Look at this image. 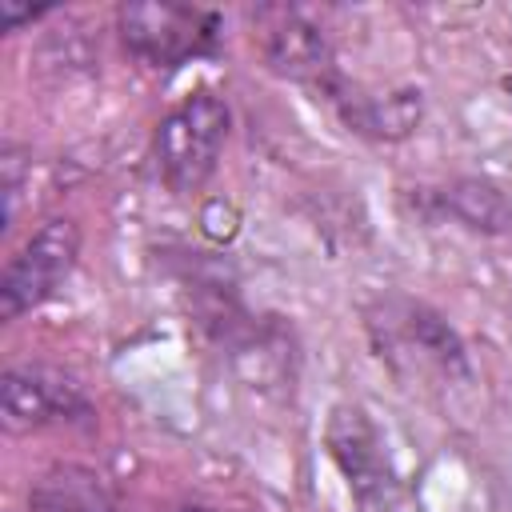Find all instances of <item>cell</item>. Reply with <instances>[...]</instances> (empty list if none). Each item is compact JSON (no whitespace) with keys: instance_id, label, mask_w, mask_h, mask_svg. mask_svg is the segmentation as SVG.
I'll return each instance as SVG.
<instances>
[{"instance_id":"obj_1","label":"cell","mask_w":512,"mask_h":512,"mask_svg":"<svg viewBox=\"0 0 512 512\" xmlns=\"http://www.w3.org/2000/svg\"><path fill=\"white\" fill-rule=\"evenodd\" d=\"M224 140H228V104L208 88L192 92L156 124L152 152H156L160 180L176 196L204 188V180L220 164Z\"/></svg>"},{"instance_id":"obj_2","label":"cell","mask_w":512,"mask_h":512,"mask_svg":"<svg viewBox=\"0 0 512 512\" xmlns=\"http://www.w3.org/2000/svg\"><path fill=\"white\" fill-rule=\"evenodd\" d=\"M116 28L128 56H136L140 64L180 68L188 60L216 52L220 12L200 4H172V0H136V4H120Z\"/></svg>"},{"instance_id":"obj_3","label":"cell","mask_w":512,"mask_h":512,"mask_svg":"<svg viewBox=\"0 0 512 512\" xmlns=\"http://www.w3.org/2000/svg\"><path fill=\"white\" fill-rule=\"evenodd\" d=\"M80 256V224L72 216L44 220L4 264L0 272V320H20L36 304H44L76 268Z\"/></svg>"},{"instance_id":"obj_4","label":"cell","mask_w":512,"mask_h":512,"mask_svg":"<svg viewBox=\"0 0 512 512\" xmlns=\"http://www.w3.org/2000/svg\"><path fill=\"white\" fill-rule=\"evenodd\" d=\"M0 412L12 432H28L44 424H84L92 416V400L80 380L60 368L12 364L0 380Z\"/></svg>"},{"instance_id":"obj_5","label":"cell","mask_w":512,"mask_h":512,"mask_svg":"<svg viewBox=\"0 0 512 512\" xmlns=\"http://www.w3.org/2000/svg\"><path fill=\"white\" fill-rule=\"evenodd\" d=\"M256 32H260V52H264L272 72L300 80V84H316L328 96L340 88L328 36L300 8H260Z\"/></svg>"},{"instance_id":"obj_6","label":"cell","mask_w":512,"mask_h":512,"mask_svg":"<svg viewBox=\"0 0 512 512\" xmlns=\"http://www.w3.org/2000/svg\"><path fill=\"white\" fill-rule=\"evenodd\" d=\"M328 452L336 460V468L344 472L352 496L360 504H380L392 496V464L380 448V436L372 428V420L360 408L340 404L328 420Z\"/></svg>"},{"instance_id":"obj_7","label":"cell","mask_w":512,"mask_h":512,"mask_svg":"<svg viewBox=\"0 0 512 512\" xmlns=\"http://www.w3.org/2000/svg\"><path fill=\"white\" fill-rule=\"evenodd\" d=\"M28 512H124L96 472L56 464L28 488Z\"/></svg>"},{"instance_id":"obj_8","label":"cell","mask_w":512,"mask_h":512,"mask_svg":"<svg viewBox=\"0 0 512 512\" xmlns=\"http://www.w3.org/2000/svg\"><path fill=\"white\" fill-rule=\"evenodd\" d=\"M436 204L472 232H508L512 228V204L508 196L488 180H452L436 192Z\"/></svg>"},{"instance_id":"obj_9","label":"cell","mask_w":512,"mask_h":512,"mask_svg":"<svg viewBox=\"0 0 512 512\" xmlns=\"http://www.w3.org/2000/svg\"><path fill=\"white\" fill-rule=\"evenodd\" d=\"M344 108V120L356 132H372V136H408L420 120V96L416 92H396V96H340L336 100Z\"/></svg>"},{"instance_id":"obj_10","label":"cell","mask_w":512,"mask_h":512,"mask_svg":"<svg viewBox=\"0 0 512 512\" xmlns=\"http://www.w3.org/2000/svg\"><path fill=\"white\" fill-rule=\"evenodd\" d=\"M44 12H48V4L24 8V4H16V0H4V4H0V24H4V32H20V24H28V20L44 16Z\"/></svg>"}]
</instances>
